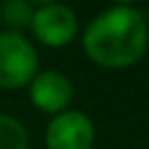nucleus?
Masks as SVG:
<instances>
[{"label": "nucleus", "mask_w": 149, "mask_h": 149, "mask_svg": "<svg viewBox=\"0 0 149 149\" xmlns=\"http://www.w3.org/2000/svg\"><path fill=\"white\" fill-rule=\"evenodd\" d=\"M147 46V20L130 5L101 11L84 31V53L101 68H127L145 55Z\"/></svg>", "instance_id": "nucleus-1"}, {"label": "nucleus", "mask_w": 149, "mask_h": 149, "mask_svg": "<svg viewBox=\"0 0 149 149\" xmlns=\"http://www.w3.org/2000/svg\"><path fill=\"white\" fill-rule=\"evenodd\" d=\"M40 72V57L26 35L18 31H0V88L18 90Z\"/></svg>", "instance_id": "nucleus-2"}, {"label": "nucleus", "mask_w": 149, "mask_h": 149, "mask_svg": "<svg viewBox=\"0 0 149 149\" xmlns=\"http://www.w3.org/2000/svg\"><path fill=\"white\" fill-rule=\"evenodd\" d=\"M31 31L37 42L51 48H61L70 44L79 33V20L70 7L59 2H44L35 9Z\"/></svg>", "instance_id": "nucleus-3"}, {"label": "nucleus", "mask_w": 149, "mask_h": 149, "mask_svg": "<svg viewBox=\"0 0 149 149\" xmlns=\"http://www.w3.org/2000/svg\"><path fill=\"white\" fill-rule=\"evenodd\" d=\"M94 143V123L79 110H66L51 118L44 134L46 149H90Z\"/></svg>", "instance_id": "nucleus-4"}, {"label": "nucleus", "mask_w": 149, "mask_h": 149, "mask_svg": "<svg viewBox=\"0 0 149 149\" xmlns=\"http://www.w3.org/2000/svg\"><path fill=\"white\" fill-rule=\"evenodd\" d=\"M29 97L40 112L57 116L68 110L72 101V84L59 70H40L29 84Z\"/></svg>", "instance_id": "nucleus-5"}, {"label": "nucleus", "mask_w": 149, "mask_h": 149, "mask_svg": "<svg viewBox=\"0 0 149 149\" xmlns=\"http://www.w3.org/2000/svg\"><path fill=\"white\" fill-rule=\"evenodd\" d=\"M33 13H35V7L29 5L26 0H7L0 5V18L9 26V31L20 33V29L31 26Z\"/></svg>", "instance_id": "nucleus-6"}, {"label": "nucleus", "mask_w": 149, "mask_h": 149, "mask_svg": "<svg viewBox=\"0 0 149 149\" xmlns=\"http://www.w3.org/2000/svg\"><path fill=\"white\" fill-rule=\"evenodd\" d=\"M0 149H29L26 127L9 114H0Z\"/></svg>", "instance_id": "nucleus-7"}]
</instances>
